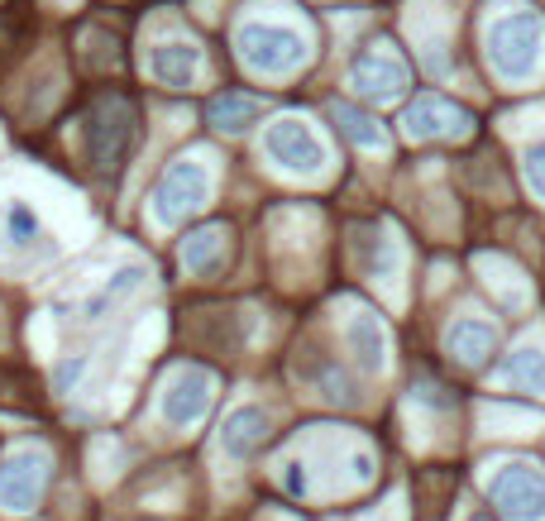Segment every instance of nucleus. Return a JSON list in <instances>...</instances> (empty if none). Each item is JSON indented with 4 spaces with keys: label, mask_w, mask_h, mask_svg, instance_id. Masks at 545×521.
Returning a JSON list of instances; mask_svg holds the SVG:
<instances>
[{
    "label": "nucleus",
    "mask_w": 545,
    "mask_h": 521,
    "mask_svg": "<svg viewBox=\"0 0 545 521\" xmlns=\"http://www.w3.org/2000/svg\"><path fill=\"white\" fill-rule=\"evenodd\" d=\"M211 330V340L201 349H211V354H235L244 345V316L240 311H197L192 316V340Z\"/></svg>",
    "instance_id": "f3484780"
},
{
    "label": "nucleus",
    "mask_w": 545,
    "mask_h": 521,
    "mask_svg": "<svg viewBox=\"0 0 545 521\" xmlns=\"http://www.w3.org/2000/svg\"><path fill=\"white\" fill-rule=\"evenodd\" d=\"M235 48H240L244 63L263 72V77H283L292 67H302L306 58L302 34H292L283 24H240L235 29Z\"/></svg>",
    "instance_id": "7ed1b4c3"
},
{
    "label": "nucleus",
    "mask_w": 545,
    "mask_h": 521,
    "mask_svg": "<svg viewBox=\"0 0 545 521\" xmlns=\"http://www.w3.org/2000/svg\"><path fill=\"white\" fill-rule=\"evenodd\" d=\"M330 120L340 125V134H345L349 144H359V149H388V134H383V125H378L373 115H364L359 106L335 101V106H330Z\"/></svg>",
    "instance_id": "6ab92c4d"
},
{
    "label": "nucleus",
    "mask_w": 545,
    "mask_h": 521,
    "mask_svg": "<svg viewBox=\"0 0 545 521\" xmlns=\"http://www.w3.org/2000/svg\"><path fill=\"white\" fill-rule=\"evenodd\" d=\"M134 144H139V106L125 91H106L96 96L82 115V153H87L91 173L120 177V168L130 163Z\"/></svg>",
    "instance_id": "f257e3e1"
},
{
    "label": "nucleus",
    "mask_w": 545,
    "mask_h": 521,
    "mask_svg": "<svg viewBox=\"0 0 545 521\" xmlns=\"http://www.w3.org/2000/svg\"><path fill=\"white\" fill-rule=\"evenodd\" d=\"M402 125L412 139H469L474 134V115L464 106H455L450 96H421L407 106Z\"/></svg>",
    "instance_id": "6e6552de"
},
{
    "label": "nucleus",
    "mask_w": 545,
    "mask_h": 521,
    "mask_svg": "<svg viewBox=\"0 0 545 521\" xmlns=\"http://www.w3.org/2000/svg\"><path fill=\"white\" fill-rule=\"evenodd\" d=\"M502 383L517 392H545V354L541 349H517L502 359Z\"/></svg>",
    "instance_id": "412c9836"
},
{
    "label": "nucleus",
    "mask_w": 545,
    "mask_h": 521,
    "mask_svg": "<svg viewBox=\"0 0 545 521\" xmlns=\"http://www.w3.org/2000/svg\"><path fill=\"white\" fill-rule=\"evenodd\" d=\"M349 254H354V268H359L364 278H393L397 244L378 220H364V225L349 230Z\"/></svg>",
    "instance_id": "9b49d317"
},
{
    "label": "nucleus",
    "mask_w": 545,
    "mask_h": 521,
    "mask_svg": "<svg viewBox=\"0 0 545 521\" xmlns=\"http://www.w3.org/2000/svg\"><path fill=\"white\" fill-rule=\"evenodd\" d=\"M29 39H34V15H29V5L0 10V72L29 48Z\"/></svg>",
    "instance_id": "aec40b11"
},
{
    "label": "nucleus",
    "mask_w": 545,
    "mask_h": 521,
    "mask_svg": "<svg viewBox=\"0 0 545 521\" xmlns=\"http://www.w3.org/2000/svg\"><path fill=\"white\" fill-rule=\"evenodd\" d=\"M211 373L206 369H177L173 378H168V388H163V421L168 426H197L201 416H206V407H211Z\"/></svg>",
    "instance_id": "1a4fd4ad"
},
{
    "label": "nucleus",
    "mask_w": 545,
    "mask_h": 521,
    "mask_svg": "<svg viewBox=\"0 0 545 521\" xmlns=\"http://www.w3.org/2000/svg\"><path fill=\"white\" fill-rule=\"evenodd\" d=\"M445 349L455 354L464 369H483V364L498 354V330L488 326V321L464 316V321H455V326L445 330Z\"/></svg>",
    "instance_id": "ddd939ff"
},
{
    "label": "nucleus",
    "mask_w": 545,
    "mask_h": 521,
    "mask_svg": "<svg viewBox=\"0 0 545 521\" xmlns=\"http://www.w3.org/2000/svg\"><path fill=\"white\" fill-rule=\"evenodd\" d=\"M474 521H488V517H474Z\"/></svg>",
    "instance_id": "bb28decb"
},
{
    "label": "nucleus",
    "mask_w": 545,
    "mask_h": 521,
    "mask_svg": "<svg viewBox=\"0 0 545 521\" xmlns=\"http://www.w3.org/2000/svg\"><path fill=\"white\" fill-rule=\"evenodd\" d=\"M263 115V101L259 96H244V91H220L216 101L206 106V120L216 125V130H249L254 120Z\"/></svg>",
    "instance_id": "a211bd4d"
},
{
    "label": "nucleus",
    "mask_w": 545,
    "mask_h": 521,
    "mask_svg": "<svg viewBox=\"0 0 545 521\" xmlns=\"http://www.w3.org/2000/svg\"><path fill=\"white\" fill-rule=\"evenodd\" d=\"M0 407H15V412L39 407V383L15 364H0Z\"/></svg>",
    "instance_id": "4be33fe9"
},
{
    "label": "nucleus",
    "mask_w": 545,
    "mask_h": 521,
    "mask_svg": "<svg viewBox=\"0 0 545 521\" xmlns=\"http://www.w3.org/2000/svg\"><path fill=\"white\" fill-rule=\"evenodd\" d=\"M263 149L273 163H283L287 173H316L321 163H326V144L316 139V130L297 120V115H287L278 125H268V139H263Z\"/></svg>",
    "instance_id": "0eeeda50"
},
{
    "label": "nucleus",
    "mask_w": 545,
    "mask_h": 521,
    "mask_svg": "<svg viewBox=\"0 0 545 521\" xmlns=\"http://www.w3.org/2000/svg\"><path fill=\"white\" fill-rule=\"evenodd\" d=\"M345 340H349V354H354V364L364 373H378L388 364V335L378 326V316L373 311H354L345 326Z\"/></svg>",
    "instance_id": "dca6fc26"
},
{
    "label": "nucleus",
    "mask_w": 545,
    "mask_h": 521,
    "mask_svg": "<svg viewBox=\"0 0 545 521\" xmlns=\"http://www.w3.org/2000/svg\"><path fill=\"white\" fill-rule=\"evenodd\" d=\"M10 225H15V244H29V239L39 235V225H34V216H29L24 206H15V211H10Z\"/></svg>",
    "instance_id": "393cba45"
},
{
    "label": "nucleus",
    "mask_w": 545,
    "mask_h": 521,
    "mask_svg": "<svg viewBox=\"0 0 545 521\" xmlns=\"http://www.w3.org/2000/svg\"><path fill=\"white\" fill-rule=\"evenodd\" d=\"M483 48H488V63L502 82H526L536 77L545 53V24L541 15L531 10H512V15H498L483 34Z\"/></svg>",
    "instance_id": "f03ea898"
},
{
    "label": "nucleus",
    "mask_w": 545,
    "mask_h": 521,
    "mask_svg": "<svg viewBox=\"0 0 545 521\" xmlns=\"http://www.w3.org/2000/svg\"><path fill=\"white\" fill-rule=\"evenodd\" d=\"M522 173L526 182H531V192L545 201V139H536V144H526L522 153Z\"/></svg>",
    "instance_id": "b1692460"
},
{
    "label": "nucleus",
    "mask_w": 545,
    "mask_h": 521,
    "mask_svg": "<svg viewBox=\"0 0 545 521\" xmlns=\"http://www.w3.org/2000/svg\"><path fill=\"white\" fill-rule=\"evenodd\" d=\"M82 369H87V359H67L63 369H58V388H67V383H77V378H82Z\"/></svg>",
    "instance_id": "a878e982"
},
{
    "label": "nucleus",
    "mask_w": 545,
    "mask_h": 521,
    "mask_svg": "<svg viewBox=\"0 0 545 521\" xmlns=\"http://www.w3.org/2000/svg\"><path fill=\"white\" fill-rule=\"evenodd\" d=\"M139 283H144V268H134V263H130V268H120V273H115L110 283L96 287V297L87 302V316H91V321H96V316H106L110 306L120 302V297H130V292H134Z\"/></svg>",
    "instance_id": "5701e85b"
},
{
    "label": "nucleus",
    "mask_w": 545,
    "mask_h": 521,
    "mask_svg": "<svg viewBox=\"0 0 545 521\" xmlns=\"http://www.w3.org/2000/svg\"><path fill=\"white\" fill-rule=\"evenodd\" d=\"M225 259H230V230L225 225H201V230H192V235L182 239V268L197 273V278L220 273Z\"/></svg>",
    "instance_id": "f8f14e48"
},
{
    "label": "nucleus",
    "mask_w": 545,
    "mask_h": 521,
    "mask_svg": "<svg viewBox=\"0 0 545 521\" xmlns=\"http://www.w3.org/2000/svg\"><path fill=\"white\" fill-rule=\"evenodd\" d=\"M263 440H268V412L263 407H240V412L225 416V426H220V445H225L230 459L259 455Z\"/></svg>",
    "instance_id": "2eb2a0df"
},
{
    "label": "nucleus",
    "mask_w": 545,
    "mask_h": 521,
    "mask_svg": "<svg viewBox=\"0 0 545 521\" xmlns=\"http://www.w3.org/2000/svg\"><path fill=\"white\" fill-rule=\"evenodd\" d=\"M149 72L158 77V82H163V87L187 91V87H192V82L201 77V48H197V44H177V39H168V44L153 48Z\"/></svg>",
    "instance_id": "4468645a"
},
{
    "label": "nucleus",
    "mask_w": 545,
    "mask_h": 521,
    "mask_svg": "<svg viewBox=\"0 0 545 521\" xmlns=\"http://www.w3.org/2000/svg\"><path fill=\"white\" fill-rule=\"evenodd\" d=\"M349 82H354L359 96H369V101H397L402 91L412 87V67L402 63V53H393V44H373L354 58Z\"/></svg>",
    "instance_id": "39448f33"
},
{
    "label": "nucleus",
    "mask_w": 545,
    "mask_h": 521,
    "mask_svg": "<svg viewBox=\"0 0 545 521\" xmlns=\"http://www.w3.org/2000/svg\"><path fill=\"white\" fill-rule=\"evenodd\" d=\"M48 483V455L44 450H20L0 469V507L10 512H29Z\"/></svg>",
    "instance_id": "9d476101"
},
{
    "label": "nucleus",
    "mask_w": 545,
    "mask_h": 521,
    "mask_svg": "<svg viewBox=\"0 0 545 521\" xmlns=\"http://www.w3.org/2000/svg\"><path fill=\"white\" fill-rule=\"evenodd\" d=\"M206 196H211L206 168L192 163V158H177L173 168L158 177V187H153V220L158 225H182L192 211L206 206Z\"/></svg>",
    "instance_id": "20e7f679"
},
{
    "label": "nucleus",
    "mask_w": 545,
    "mask_h": 521,
    "mask_svg": "<svg viewBox=\"0 0 545 521\" xmlns=\"http://www.w3.org/2000/svg\"><path fill=\"white\" fill-rule=\"evenodd\" d=\"M493 507L512 521H545V478L531 464H502L493 478Z\"/></svg>",
    "instance_id": "423d86ee"
}]
</instances>
